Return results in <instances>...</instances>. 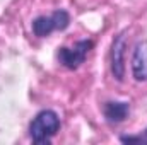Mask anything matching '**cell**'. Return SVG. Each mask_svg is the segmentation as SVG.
Listing matches in <instances>:
<instances>
[{
	"mask_svg": "<svg viewBox=\"0 0 147 145\" xmlns=\"http://www.w3.org/2000/svg\"><path fill=\"white\" fill-rule=\"evenodd\" d=\"M60 116L53 109H41L36 116L31 119L28 133L33 144L38 145H48L51 138L60 132Z\"/></svg>",
	"mask_w": 147,
	"mask_h": 145,
	"instance_id": "cell-1",
	"label": "cell"
},
{
	"mask_svg": "<svg viewBox=\"0 0 147 145\" xmlns=\"http://www.w3.org/2000/svg\"><path fill=\"white\" fill-rule=\"evenodd\" d=\"M70 26V14L65 9H57L50 15H38L31 22V29L38 38H48L53 31H65Z\"/></svg>",
	"mask_w": 147,
	"mask_h": 145,
	"instance_id": "cell-2",
	"label": "cell"
},
{
	"mask_svg": "<svg viewBox=\"0 0 147 145\" xmlns=\"http://www.w3.org/2000/svg\"><path fill=\"white\" fill-rule=\"evenodd\" d=\"M94 48V41L92 39H80L74 44L72 48L62 46L57 51V58L58 63L69 70H77L87 58L89 51Z\"/></svg>",
	"mask_w": 147,
	"mask_h": 145,
	"instance_id": "cell-3",
	"label": "cell"
},
{
	"mask_svg": "<svg viewBox=\"0 0 147 145\" xmlns=\"http://www.w3.org/2000/svg\"><path fill=\"white\" fill-rule=\"evenodd\" d=\"M125 53H127V41L125 33H120L113 39L111 44V73L118 82H123L125 79Z\"/></svg>",
	"mask_w": 147,
	"mask_h": 145,
	"instance_id": "cell-4",
	"label": "cell"
},
{
	"mask_svg": "<svg viewBox=\"0 0 147 145\" xmlns=\"http://www.w3.org/2000/svg\"><path fill=\"white\" fill-rule=\"evenodd\" d=\"M132 75L137 82L147 80V43H137L134 53H132Z\"/></svg>",
	"mask_w": 147,
	"mask_h": 145,
	"instance_id": "cell-5",
	"label": "cell"
},
{
	"mask_svg": "<svg viewBox=\"0 0 147 145\" xmlns=\"http://www.w3.org/2000/svg\"><path fill=\"white\" fill-rule=\"evenodd\" d=\"M103 114H105V119L111 125L123 123L130 114V103H127V101H108L103 104Z\"/></svg>",
	"mask_w": 147,
	"mask_h": 145,
	"instance_id": "cell-6",
	"label": "cell"
},
{
	"mask_svg": "<svg viewBox=\"0 0 147 145\" xmlns=\"http://www.w3.org/2000/svg\"><path fill=\"white\" fill-rule=\"evenodd\" d=\"M120 142L128 145H147V128L137 135H121Z\"/></svg>",
	"mask_w": 147,
	"mask_h": 145,
	"instance_id": "cell-7",
	"label": "cell"
}]
</instances>
